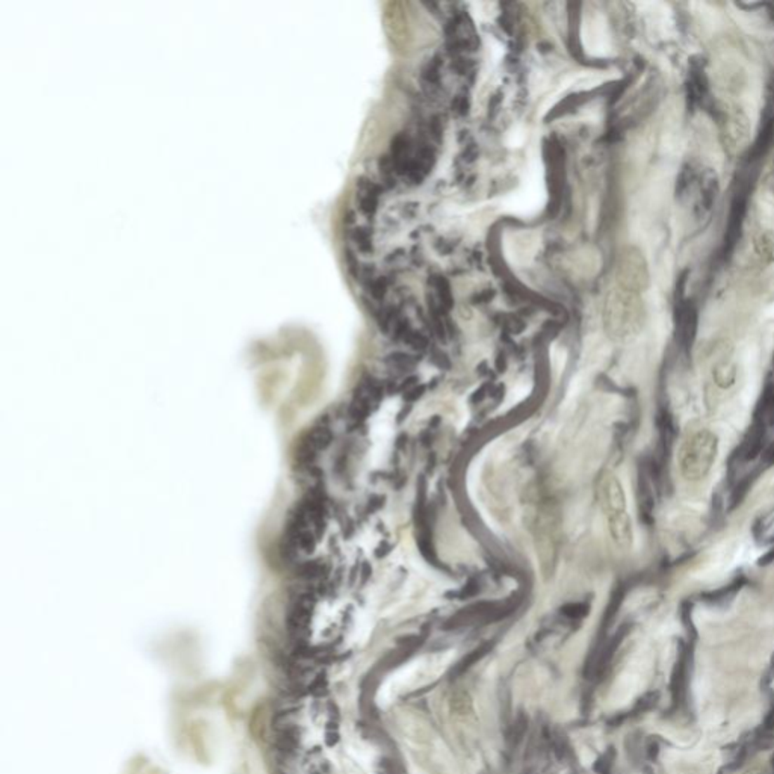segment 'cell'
Segmentation results:
<instances>
[{
    "label": "cell",
    "instance_id": "5",
    "mask_svg": "<svg viewBox=\"0 0 774 774\" xmlns=\"http://www.w3.org/2000/svg\"><path fill=\"white\" fill-rule=\"evenodd\" d=\"M744 774H768V771H767L766 767H762V766H753Z\"/></svg>",
    "mask_w": 774,
    "mask_h": 774
},
{
    "label": "cell",
    "instance_id": "3",
    "mask_svg": "<svg viewBox=\"0 0 774 774\" xmlns=\"http://www.w3.org/2000/svg\"><path fill=\"white\" fill-rule=\"evenodd\" d=\"M650 8L652 9L649 11L650 13L649 14V23L653 26L655 31L664 38H669V36L674 35L673 15L669 11L667 5L658 4V5H650Z\"/></svg>",
    "mask_w": 774,
    "mask_h": 774
},
{
    "label": "cell",
    "instance_id": "4",
    "mask_svg": "<svg viewBox=\"0 0 774 774\" xmlns=\"http://www.w3.org/2000/svg\"><path fill=\"white\" fill-rule=\"evenodd\" d=\"M484 652H486V650H481V649H479V650H475V652H472V653H470V655L467 656V658H465V661H463L462 664H460V667L457 669V673H462V672H465L466 669H469V667H470V665H472V664H474V662H475L476 660H479V658H481V656L484 655Z\"/></svg>",
    "mask_w": 774,
    "mask_h": 774
},
{
    "label": "cell",
    "instance_id": "2",
    "mask_svg": "<svg viewBox=\"0 0 774 774\" xmlns=\"http://www.w3.org/2000/svg\"><path fill=\"white\" fill-rule=\"evenodd\" d=\"M599 499H601V507L606 522L629 516L625 488L620 483V479L615 475L613 474L603 475L599 484Z\"/></svg>",
    "mask_w": 774,
    "mask_h": 774
},
{
    "label": "cell",
    "instance_id": "1",
    "mask_svg": "<svg viewBox=\"0 0 774 774\" xmlns=\"http://www.w3.org/2000/svg\"><path fill=\"white\" fill-rule=\"evenodd\" d=\"M719 436L709 428L694 429L683 439L678 453L679 470L688 481L707 478L719 457Z\"/></svg>",
    "mask_w": 774,
    "mask_h": 774
}]
</instances>
